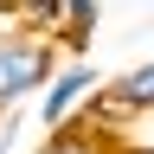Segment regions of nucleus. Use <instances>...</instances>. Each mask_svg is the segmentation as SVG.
<instances>
[{"instance_id":"obj_1","label":"nucleus","mask_w":154,"mask_h":154,"mask_svg":"<svg viewBox=\"0 0 154 154\" xmlns=\"http://www.w3.org/2000/svg\"><path fill=\"white\" fill-rule=\"evenodd\" d=\"M58 45L51 38H32L19 26H0V122L7 116H19L26 103H38L45 96V84L58 77Z\"/></svg>"},{"instance_id":"obj_2","label":"nucleus","mask_w":154,"mask_h":154,"mask_svg":"<svg viewBox=\"0 0 154 154\" xmlns=\"http://www.w3.org/2000/svg\"><path fill=\"white\" fill-rule=\"evenodd\" d=\"M103 84H109V71H103V64H90V58L58 64V77L45 84V96H38V128H45V135H58V128H64L71 116L84 109L96 90H103Z\"/></svg>"},{"instance_id":"obj_3","label":"nucleus","mask_w":154,"mask_h":154,"mask_svg":"<svg viewBox=\"0 0 154 154\" xmlns=\"http://www.w3.org/2000/svg\"><path fill=\"white\" fill-rule=\"evenodd\" d=\"M96 19H103V7L96 0H71V26H64V38H58V58H90V38H96Z\"/></svg>"},{"instance_id":"obj_4","label":"nucleus","mask_w":154,"mask_h":154,"mask_svg":"<svg viewBox=\"0 0 154 154\" xmlns=\"http://www.w3.org/2000/svg\"><path fill=\"white\" fill-rule=\"evenodd\" d=\"M32 154H116V148L103 141V135H90L84 122H64L58 135H45V141H38Z\"/></svg>"},{"instance_id":"obj_5","label":"nucleus","mask_w":154,"mask_h":154,"mask_svg":"<svg viewBox=\"0 0 154 154\" xmlns=\"http://www.w3.org/2000/svg\"><path fill=\"white\" fill-rule=\"evenodd\" d=\"M109 90L122 96L128 109H154V58L135 64V71H122V77H109Z\"/></svg>"},{"instance_id":"obj_6","label":"nucleus","mask_w":154,"mask_h":154,"mask_svg":"<svg viewBox=\"0 0 154 154\" xmlns=\"http://www.w3.org/2000/svg\"><path fill=\"white\" fill-rule=\"evenodd\" d=\"M116 154H154V109H135L128 128L116 135Z\"/></svg>"},{"instance_id":"obj_7","label":"nucleus","mask_w":154,"mask_h":154,"mask_svg":"<svg viewBox=\"0 0 154 154\" xmlns=\"http://www.w3.org/2000/svg\"><path fill=\"white\" fill-rule=\"evenodd\" d=\"M19 135H26V122H19V116H7V122H0V154H13Z\"/></svg>"}]
</instances>
